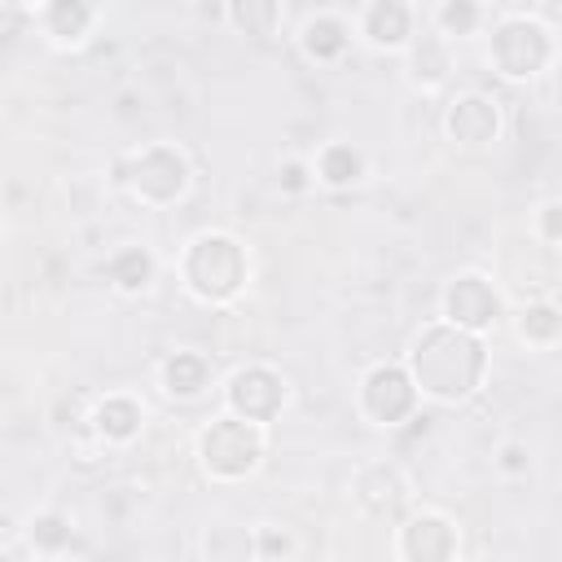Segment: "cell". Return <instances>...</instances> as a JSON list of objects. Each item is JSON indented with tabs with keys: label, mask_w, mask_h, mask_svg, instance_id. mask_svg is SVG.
<instances>
[{
	"label": "cell",
	"mask_w": 562,
	"mask_h": 562,
	"mask_svg": "<svg viewBox=\"0 0 562 562\" xmlns=\"http://www.w3.org/2000/svg\"><path fill=\"white\" fill-rule=\"evenodd\" d=\"M483 342L457 325H435L413 342V382L435 400H465L483 378Z\"/></svg>",
	"instance_id": "cell-1"
},
{
	"label": "cell",
	"mask_w": 562,
	"mask_h": 562,
	"mask_svg": "<svg viewBox=\"0 0 562 562\" xmlns=\"http://www.w3.org/2000/svg\"><path fill=\"white\" fill-rule=\"evenodd\" d=\"M184 281H189V290L198 299H211V303L233 299L241 290V281H246V255H241V246L233 237H224V233L198 237L189 246V255H184Z\"/></svg>",
	"instance_id": "cell-2"
},
{
	"label": "cell",
	"mask_w": 562,
	"mask_h": 562,
	"mask_svg": "<svg viewBox=\"0 0 562 562\" xmlns=\"http://www.w3.org/2000/svg\"><path fill=\"white\" fill-rule=\"evenodd\" d=\"M259 430L255 422H241V417H220L206 426L202 435V465L215 474V479H241L259 465Z\"/></svg>",
	"instance_id": "cell-3"
},
{
	"label": "cell",
	"mask_w": 562,
	"mask_h": 562,
	"mask_svg": "<svg viewBox=\"0 0 562 562\" xmlns=\"http://www.w3.org/2000/svg\"><path fill=\"white\" fill-rule=\"evenodd\" d=\"M492 61L501 66V75L509 79H527L536 75L544 61H549V35L540 22H527V18H509L496 26L492 35Z\"/></svg>",
	"instance_id": "cell-4"
},
{
	"label": "cell",
	"mask_w": 562,
	"mask_h": 562,
	"mask_svg": "<svg viewBox=\"0 0 562 562\" xmlns=\"http://www.w3.org/2000/svg\"><path fill=\"white\" fill-rule=\"evenodd\" d=\"M127 184L145 202H176L184 193V184H189V167H184V158L176 149L154 145V149H145V154L132 158Z\"/></svg>",
	"instance_id": "cell-5"
},
{
	"label": "cell",
	"mask_w": 562,
	"mask_h": 562,
	"mask_svg": "<svg viewBox=\"0 0 562 562\" xmlns=\"http://www.w3.org/2000/svg\"><path fill=\"white\" fill-rule=\"evenodd\" d=\"M413 404H417V382H413L404 369L378 364V369L364 378V413H369L373 422L395 426V422H404V417L413 413Z\"/></svg>",
	"instance_id": "cell-6"
},
{
	"label": "cell",
	"mask_w": 562,
	"mask_h": 562,
	"mask_svg": "<svg viewBox=\"0 0 562 562\" xmlns=\"http://www.w3.org/2000/svg\"><path fill=\"white\" fill-rule=\"evenodd\" d=\"M443 312H448V321H452L457 329L479 334V329H487V325L496 321L501 303H496V290H492L483 277H457V281L448 285V294H443Z\"/></svg>",
	"instance_id": "cell-7"
},
{
	"label": "cell",
	"mask_w": 562,
	"mask_h": 562,
	"mask_svg": "<svg viewBox=\"0 0 562 562\" xmlns=\"http://www.w3.org/2000/svg\"><path fill=\"white\" fill-rule=\"evenodd\" d=\"M285 400V386L272 369H241L228 382V404L241 422H268Z\"/></svg>",
	"instance_id": "cell-8"
},
{
	"label": "cell",
	"mask_w": 562,
	"mask_h": 562,
	"mask_svg": "<svg viewBox=\"0 0 562 562\" xmlns=\"http://www.w3.org/2000/svg\"><path fill=\"white\" fill-rule=\"evenodd\" d=\"M400 553H404V562H452V553H457V531H452V522L439 518V514L408 518L404 531H400Z\"/></svg>",
	"instance_id": "cell-9"
},
{
	"label": "cell",
	"mask_w": 562,
	"mask_h": 562,
	"mask_svg": "<svg viewBox=\"0 0 562 562\" xmlns=\"http://www.w3.org/2000/svg\"><path fill=\"white\" fill-rule=\"evenodd\" d=\"M496 127H501L496 105L487 97H479V92L457 97L452 110H448V136L461 140V145H487L496 136Z\"/></svg>",
	"instance_id": "cell-10"
},
{
	"label": "cell",
	"mask_w": 562,
	"mask_h": 562,
	"mask_svg": "<svg viewBox=\"0 0 562 562\" xmlns=\"http://www.w3.org/2000/svg\"><path fill=\"white\" fill-rule=\"evenodd\" d=\"M364 35H369L373 44H382V48L404 44V35H408V9H404L400 0H378V4L364 13Z\"/></svg>",
	"instance_id": "cell-11"
},
{
	"label": "cell",
	"mask_w": 562,
	"mask_h": 562,
	"mask_svg": "<svg viewBox=\"0 0 562 562\" xmlns=\"http://www.w3.org/2000/svg\"><path fill=\"white\" fill-rule=\"evenodd\" d=\"M44 26H48V35L53 40H83V31L92 26V9L88 4H79V0H57V4H48V13H44Z\"/></svg>",
	"instance_id": "cell-12"
},
{
	"label": "cell",
	"mask_w": 562,
	"mask_h": 562,
	"mask_svg": "<svg viewBox=\"0 0 562 562\" xmlns=\"http://www.w3.org/2000/svg\"><path fill=\"white\" fill-rule=\"evenodd\" d=\"M162 382L171 395H198L206 386V360L193 356V351H176L162 369Z\"/></svg>",
	"instance_id": "cell-13"
},
{
	"label": "cell",
	"mask_w": 562,
	"mask_h": 562,
	"mask_svg": "<svg viewBox=\"0 0 562 562\" xmlns=\"http://www.w3.org/2000/svg\"><path fill=\"white\" fill-rule=\"evenodd\" d=\"M110 281L119 285V290H140V285H149V277H154V259H149V250H140V246H127V250H119L114 259H110Z\"/></svg>",
	"instance_id": "cell-14"
},
{
	"label": "cell",
	"mask_w": 562,
	"mask_h": 562,
	"mask_svg": "<svg viewBox=\"0 0 562 562\" xmlns=\"http://www.w3.org/2000/svg\"><path fill=\"white\" fill-rule=\"evenodd\" d=\"M97 430H101L105 439H132V435L140 430V408H136L132 400L114 395V400H105V404L97 408Z\"/></svg>",
	"instance_id": "cell-15"
},
{
	"label": "cell",
	"mask_w": 562,
	"mask_h": 562,
	"mask_svg": "<svg viewBox=\"0 0 562 562\" xmlns=\"http://www.w3.org/2000/svg\"><path fill=\"white\" fill-rule=\"evenodd\" d=\"M303 48H307L312 57L329 61V57H338V53L347 48V26H342L338 18H312L307 31H303Z\"/></svg>",
	"instance_id": "cell-16"
},
{
	"label": "cell",
	"mask_w": 562,
	"mask_h": 562,
	"mask_svg": "<svg viewBox=\"0 0 562 562\" xmlns=\"http://www.w3.org/2000/svg\"><path fill=\"white\" fill-rule=\"evenodd\" d=\"M518 329H522L527 342H553V338L562 334V312L549 307V303H531V307L522 312Z\"/></svg>",
	"instance_id": "cell-17"
},
{
	"label": "cell",
	"mask_w": 562,
	"mask_h": 562,
	"mask_svg": "<svg viewBox=\"0 0 562 562\" xmlns=\"http://www.w3.org/2000/svg\"><path fill=\"white\" fill-rule=\"evenodd\" d=\"M360 176V154L351 145H329L321 154V180L325 184H351Z\"/></svg>",
	"instance_id": "cell-18"
},
{
	"label": "cell",
	"mask_w": 562,
	"mask_h": 562,
	"mask_svg": "<svg viewBox=\"0 0 562 562\" xmlns=\"http://www.w3.org/2000/svg\"><path fill=\"white\" fill-rule=\"evenodd\" d=\"M31 540H35L40 549H61V544L70 540V522L57 518V514H40V518L31 522Z\"/></svg>",
	"instance_id": "cell-19"
},
{
	"label": "cell",
	"mask_w": 562,
	"mask_h": 562,
	"mask_svg": "<svg viewBox=\"0 0 562 562\" xmlns=\"http://www.w3.org/2000/svg\"><path fill=\"white\" fill-rule=\"evenodd\" d=\"M439 22L461 35V31H470V26L479 22V9H474V4H443V9H439Z\"/></svg>",
	"instance_id": "cell-20"
},
{
	"label": "cell",
	"mask_w": 562,
	"mask_h": 562,
	"mask_svg": "<svg viewBox=\"0 0 562 562\" xmlns=\"http://www.w3.org/2000/svg\"><path fill=\"white\" fill-rule=\"evenodd\" d=\"M233 18H237L241 26H263V22H272V18H277V9H272V4H237V9H233Z\"/></svg>",
	"instance_id": "cell-21"
},
{
	"label": "cell",
	"mask_w": 562,
	"mask_h": 562,
	"mask_svg": "<svg viewBox=\"0 0 562 562\" xmlns=\"http://www.w3.org/2000/svg\"><path fill=\"white\" fill-rule=\"evenodd\" d=\"M540 224H544V237H562V202H549L544 211H540Z\"/></svg>",
	"instance_id": "cell-22"
},
{
	"label": "cell",
	"mask_w": 562,
	"mask_h": 562,
	"mask_svg": "<svg viewBox=\"0 0 562 562\" xmlns=\"http://www.w3.org/2000/svg\"><path fill=\"white\" fill-rule=\"evenodd\" d=\"M285 189H303V167L299 162L285 167Z\"/></svg>",
	"instance_id": "cell-23"
},
{
	"label": "cell",
	"mask_w": 562,
	"mask_h": 562,
	"mask_svg": "<svg viewBox=\"0 0 562 562\" xmlns=\"http://www.w3.org/2000/svg\"><path fill=\"white\" fill-rule=\"evenodd\" d=\"M505 470H522V448H505Z\"/></svg>",
	"instance_id": "cell-24"
},
{
	"label": "cell",
	"mask_w": 562,
	"mask_h": 562,
	"mask_svg": "<svg viewBox=\"0 0 562 562\" xmlns=\"http://www.w3.org/2000/svg\"><path fill=\"white\" fill-rule=\"evenodd\" d=\"M263 549H268V553H277V549H285V536L277 540V531H263Z\"/></svg>",
	"instance_id": "cell-25"
},
{
	"label": "cell",
	"mask_w": 562,
	"mask_h": 562,
	"mask_svg": "<svg viewBox=\"0 0 562 562\" xmlns=\"http://www.w3.org/2000/svg\"><path fill=\"white\" fill-rule=\"evenodd\" d=\"M483 562H496V558H483Z\"/></svg>",
	"instance_id": "cell-26"
}]
</instances>
